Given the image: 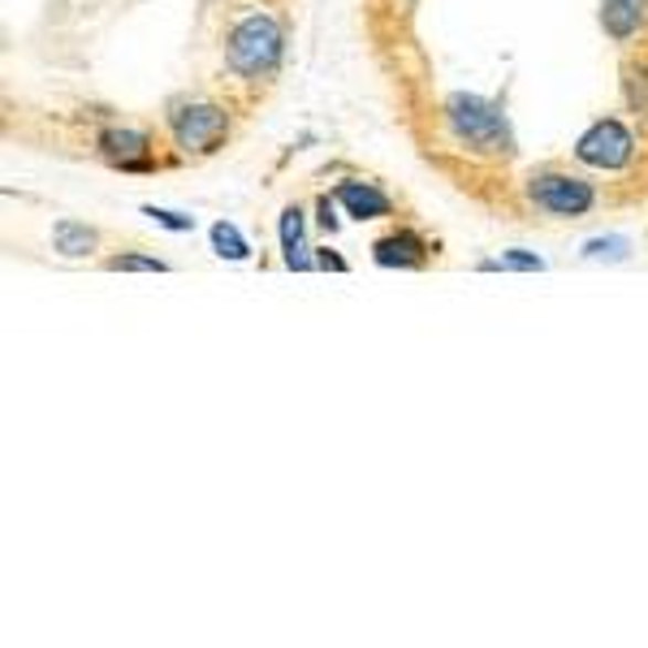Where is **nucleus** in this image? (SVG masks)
<instances>
[{
	"mask_svg": "<svg viewBox=\"0 0 648 648\" xmlns=\"http://www.w3.org/2000/svg\"><path fill=\"white\" fill-rule=\"evenodd\" d=\"M208 238H212V251H216L221 259H251V243L238 234V225H230V221H216V225L208 230Z\"/></svg>",
	"mask_w": 648,
	"mask_h": 648,
	"instance_id": "ddd939ff",
	"label": "nucleus"
},
{
	"mask_svg": "<svg viewBox=\"0 0 648 648\" xmlns=\"http://www.w3.org/2000/svg\"><path fill=\"white\" fill-rule=\"evenodd\" d=\"M640 156V139L636 130L623 121V117H597L580 139H575V160L588 164V169H601V173H623L631 169Z\"/></svg>",
	"mask_w": 648,
	"mask_h": 648,
	"instance_id": "39448f33",
	"label": "nucleus"
},
{
	"mask_svg": "<svg viewBox=\"0 0 648 648\" xmlns=\"http://www.w3.org/2000/svg\"><path fill=\"white\" fill-rule=\"evenodd\" d=\"M104 268H108V273H169V264H164V259H156V255H139V251L108 255V259H104Z\"/></svg>",
	"mask_w": 648,
	"mask_h": 648,
	"instance_id": "4468645a",
	"label": "nucleus"
},
{
	"mask_svg": "<svg viewBox=\"0 0 648 648\" xmlns=\"http://www.w3.org/2000/svg\"><path fill=\"white\" fill-rule=\"evenodd\" d=\"M52 251L56 255H65V259H83V255H92V251H100V234L92 230V225H83V221H56L52 225Z\"/></svg>",
	"mask_w": 648,
	"mask_h": 648,
	"instance_id": "f8f14e48",
	"label": "nucleus"
},
{
	"mask_svg": "<svg viewBox=\"0 0 648 648\" xmlns=\"http://www.w3.org/2000/svg\"><path fill=\"white\" fill-rule=\"evenodd\" d=\"M316 268H333V273H347V259L342 255H329V247L316 251Z\"/></svg>",
	"mask_w": 648,
	"mask_h": 648,
	"instance_id": "f3484780",
	"label": "nucleus"
},
{
	"mask_svg": "<svg viewBox=\"0 0 648 648\" xmlns=\"http://www.w3.org/2000/svg\"><path fill=\"white\" fill-rule=\"evenodd\" d=\"M485 268H510V273H541L545 264L537 255H523V251H506L501 259H489Z\"/></svg>",
	"mask_w": 648,
	"mask_h": 648,
	"instance_id": "dca6fc26",
	"label": "nucleus"
},
{
	"mask_svg": "<svg viewBox=\"0 0 648 648\" xmlns=\"http://www.w3.org/2000/svg\"><path fill=\"white\" fill-rule=\"evenodd\" d=\"M437 251H442L437 238H428V234H419L411 225H399V230H390L385 238L372 243V259L381 268H428L437 259Z\"/></svg>",
	"mask_w": 648,
	"mask_h": 648,
	"instance_id": "0eeeda50",
	"label": "nucleus"
},
{
	"mask_svg": "<svg viewBox=\"0 0 648 648\" xmlns=\"http://www.w3.org/2000/svg\"><path fill=\"white\" fill-rule=\"evenodd\" d=\"M277 234H281V255H286L290 268H311V264H316V255H307L311 247H307V221H302L299 203H290V208L281 212Z\"/></svg>",
	"mask_w": 648,
	"mask_h": 648,
	"instance_id": "9b49d317",
	"label": "nucleus"
},
{
	"mask_svg": "<svg viewBox=\"0 0 648 648\" xmlns=\"http://www.w3.org/2000/svg\"><path fill=\"white\" fill-rule=\"evenodd\" d=\"M623 104H627V113L636 117L640 135H648V49L645 44L623 56Z\"/></svg>",
	"mask_w": 648,
	"mask_h": 648,
	"instance_id": "9d476101",
	"label": "nucleus"
},
{
	"mask_svg": "<svg viewBox=\"0 0 648 648\" xmlns=\"http://www.w3.org/2000/svg\"><path fill=\"white\" fill-rule=\"evenodd\" d=\"M442 126L454 139V148L485 156V160H506L510 156V126L501 117L498 104L480 100V96H446L442 104Z\"/></svg>",
	"mask_w": 648,
	"mask_h": 648,
	"instance_id": "20e7f679",
	"label": "nucleus"
},
{
	"mask_svg": "<svg viewBox=\"0 0 648 648\" xmlns=\"http://www.w3.org/2000/svg\"><path fill=\"white\" fill-rule=\"evenodd\" d=\"M96 156H100L108 169H121V173H156L160 169V139L144 130V126H126V121H108L96 130Z\"/></svg>",
	"mask_w": 648,
	"mask_h": 648,
	"instance_id": "423d86ee",
	"label": "nucleus"
},
{
	"mask_svg": "<svg viewBox=\"0 0 648 648\" xmlns=\"http://www.w3.org/2000/svg\"><path fill=\"white\" fill-rule=\"evenodd\" d=\"M164 135L178 160H208L234 135V100L230 96H173L164 108Z\"/></svg>",
	"mask_w": 648,
	"mask_h": 648,
	"instance_id": "f03ea898",
	"label": "nucleus"
},
{
	"mask_svg": "<svg viewBox=\"0 0 648 648\" xmlns=\"http://www.w3.org/2000/svg\"><path fill=\"white\" fill-rule=\"evenodd\" d=\"M390 4H411V0H390Z\"/></svg>",
	"mask_w": 648,
	"mask_h": 648,
	"instance_id": "a211bd4d",
	"label": "nucleus"
},
{
	"mask_svg": "<svg viewBox=\"0 0 648 648\" xmlns=\"http://www.w3.org/2000/svg\"><path fill=\"white\" fill-rule=\"evenodd\" d=\"M601 31L623 52L648 40V0H601Z\"/></svg>",
	"mask_w": 648,
	"mask_h": 648,
	"instance_id": "6e6552de",
	"label": "nucleus"
},
{
	"mask_svg": "<svg viewBox=\"0 0 648 648\" xmlns=\"http://www.w3.org/2000/svg\"><path fill=\"white\" fill-rule=\"evenodd\" d=\"M333 200L347 208V216L354 221H394L399 216V203L394 195L381 187V182H368V178H347L333 187Z\"/></svg>",
	"mask_w": 648,
	"mask_h": 648,
	"instance_id": "1a4fd4ad",
	"label": "nucleus"
},
{
	"mask_svg": "<svg viewBox=\"0 0 648 648\" xmlns=\"http://www.w3.org/2000/svg\"><path fill=\"white\" fill-rule=\"evenodd\" d=\"M144 216H151L156 225H164V230H173V234H191V230H195V216L169 212V208H156V203H144Z\"/></svg>",
	"mask_w": 648,
	"mask_h": 648,
	"instance_id": "2eb2a0df",
	"label": "nucleus"
},
{
	"mask_svg": "<svg viewBox=\"0 0 648 648\" xmlns=\"http://www.w3.org/2000/svg\"><path fill=\"white\" fill-rule=\"evenodd\" d=\"M523 203L541 216H553V221H584L588 212L601 208V191L593 178L575 173V169H562V164H541L532 169L523 182Z\"/></svg>",
	"mask_w": 648,
	"mask_h": 648,
	"instance_id": "7ed1b4c3",
	"label": "nucleus"
},
{
	"mask_svg": "<svg viewBox=\"0 0 648 648\" xmlns=\"http://www.w3.org/2000/svg\"><path fill=\"white\" fill-rule=\"evenodd\" d=\"M216 83L230 100L264 96L286 65V13L268 0H221L203 13Z\"/></svg>",
	"mask_w": 648,
	"mask_h": 648,
	"instance_id": "f257e3e1",
	"label": "nucleus"
}]
</instances>
